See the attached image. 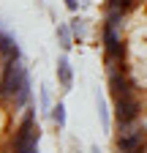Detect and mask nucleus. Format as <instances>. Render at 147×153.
<instances>
[{"label":"nucleus","instance_id":"f257e3e1","mask_svg":"<svg viewBox=\"0 0 147 153\" xmlns=\"http://www.w3.org/2000/svg\"><path fill=\"white\" fill-rule=\"evenodd\" d=\"M106 88L109 93H112V101H125V99H131V96H136V82H134V76L128 74V66L125 68H106Z\"/></svg>","mask_w":147,"mask_h":153},{"label":"nucleus","instance_id":"f03ea898","mask_svg":"<svg viewBox=\"0 0 147 153\" xmlns=\"http://www.w3.org/2000/svg\"><path fill=\"white\" fill-rule=\"evenodd\" d=\"M142 115H144V101L139 99V93L131 96V99H125V101H117L115 104V123L117 126L136 123V120H142Z\"/></svg>","mask_w":147,"mask_h":153},{"label":"nucleus","instance_id":"7ed1b4c3","mask_svg":"<svg viewBox=\"0 0 147 153\" xmlns=\"http://www.w3.org/2000/svg\"><path fill=\"white\" fill-rule=\"evenodd\" d=\"M54 74H57L60 90L68 93V90L74 88V68H71V60H68V55H65V52L57 57V63H54Z\"/></svg>","mask_w":147,"mask_h":153},{"label":"nucleus","instance_id":"20e7f679","mask_svg":"<svg viewBox=\"0 0 147 153\" xmlns=\"http://www.w3.org/2000/svg\"><path fill=\"white\" fill-rule=\"evenodd\" d=\"M19 57H22V52L16 47V41L8 33L0 30V63H14V60H19Z\"/></svg>","mask_w":147,"mask_h":153},{"label":"nucleus","instance_id":"39448f33","mask_svg":"<svg viewBox=\"0 0 147 153\" xmlns=\"http://www.w3.org/2000/svg\"><path fill=\"white\" fill-rule=\"evenodd\" d=\"M54 38H57V47H60L63 52H68L74 44H76V38H74L68 22H57V25H54Z\"/></svg>","mask_w":147,"mask_h":153},{"label":"nucleus","instance_id":"423d86ee","mask_svg":"<svg viewBox=\"0 0 147 153\" xmlns=\"http://www.w3.org/2000/svg\"><path fill=\"white\" fill-rule=\"evenodd\" d=\"M96 109H98L101 128H104V131H112V112H109L106 99H104V93H101V90H96Z\"/></svg>","mask_w":147,"mask_h":153},{"label":"nucleus","instance_id":"0eeeda50","mask_svg":"<svg viewBox=\"0 0 147 153\" xmlns=\"http://www.w3.org/2000/svg\"><path fill=\"white\" fill-rule=\"evenodd\" d=\"M68 25H71V33H74V38L82 44L85 38H87V30H90V22L85 16H79V14H74L71 19H68Z\"/></svg>","mask_w":147,"mask_h":153},{"label":"nucleus","instance_id":"6e6552de","mask_svg":"<svg viewBox=\"0 0 147 153\" xmlns=\"http://www.w3.org/2000/svg\"><path fill=\"white\" fill-rule=\"evenodd\" d=\"M49 120L57 126V128H65V123H68V115H65V101H54V107H52V112H49Z\"/></svg>","mask_w":147,"mask_h":153},{"label":"nucleus","instance_id":"1a4fd4ad","mask_svg":"<svg viewBox=\"0 0 147 153\" xmlns=\"http://www.w3.org/2000/svg\"><path fill=\"white\" fill-rule=\"evenodd\" d=\"M52 107H54V101H52V90H49V85L44 82V85L38 88V109H41V115H49Z\"/></svg>","mask_w":147,"mask_h":153},{"label":"nucleus","instance_id":"9d476101","mask_svg":"<svg viewBox=\"0 0 147 153\" xmlns=\"http://www.w3.org/2000/svg\"><path fill=\"white\" fill-rule=\"evenodd\" d=\"M63 6H65L71 14H79V8H82V3H79V0H63Z\"/></svg>","mask_w":147,"mask_h":153},{"label":"nucleus","instance_id":"9b49d317","mask_svg":"<svg viewBox=\"0 0 147 153\" xmlns=\"http://www.w3.org/2000/svg\"><path fill=\"white\" fill-rule=\"evenodd\" d=\"M90 153H101V148L98 145H90Z\"/></svg>","mask_w":147,"mask_h":153},{"label":"nucleus","instance_id":"f8f14e48","mask_svg":"<svg viewBox=\"0 0 147 153\" xmlns=\"http://www.w3.org/2000/svg\"><path fill=\"white\" fill-rule=\"evenodd\" d=\"M79 3H82V8H87L90 3H93V0H79Z\"/></svg>","mask_w":147,"mask_h":153},{"label":"nucleus","instance_id":"ddd939ff","mask_svg":"<svg viewBox=\"0 0 147 153\" xmlns=\"http://www.w3.org/2000/svg\"><path fill=\"white\" fill-rule=\"evenodd\" d=\"M35 3H46V0H35Z\"/></svg>","mask_w":147,"mask_h":153},{"label":"nucleus","instance_id":"4468645a","mask_svg":"<svg viewBox=\"0 0 147 153\" xmlns=\"http://www.w3.org/2000/svg\"><path fill=\"white\" fill-rule=\"evenodd\" d=\"M71 153H79V150H71Z\"/></svg>","mask_w":147,"mask_h":153}]
</instances>
